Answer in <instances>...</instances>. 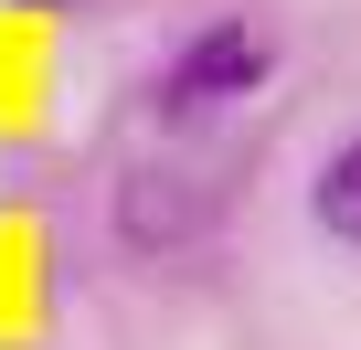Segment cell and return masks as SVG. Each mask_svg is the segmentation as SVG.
Instances as JSON below:
<instances>
[{
  "instance_id": "3957f363",
  "label": "cell",
  "mask_w": 361,
  "mask_h": 350,
  "mask_svg": "<svg viewBox=\"0 0 361 350\" xmlns=\"http://www.w3.org/2000/svg\"><path fill=\"white\" fill-rule=\"evenodd\" d=\"M319 223L361 244V138H350V149H340V159L319 170Z\"/></svg>"
},
{
  "instance_id": "6da1fadb",
  "label": "cell",
  "mask_w": 361,
  "mask_h": 350,
  "mask_svg": "<svg viewBox=\"0 0 361 350\" xmlns=\"http://www.w3.org/2000/svg\"><path fill=\"white\" fill-rule=\"evenodd\" d=\"M266 64H276V43H266L255 22H213L202 43H180V64H170V106H180V117H213V106L255 96Z\"/></svg>"
},
{
  "instance_id": "7a4b0ae2",
  "label": "cell",
  "mask_w": 361,
  "mask_h": 350,
  "mask_svg": "<svg viewBox=\"0 0 361 350\" xmlns=\"http://www.w3.org/2000/svg\"><path fill=\"white\" fill-rule=\"evenodd\" d=\"M192 181H170V170H128V244H180V234H192Z\"/></svg>"
}]
</instances>
